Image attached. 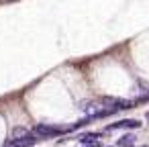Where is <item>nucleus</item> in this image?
I'll use <instances>...</instances> for the list:
<instances>
[{
    "label": "nucleus",
    "mask_w": 149,
    "mask_h": 147,
    "mask_svg": "<svg viewBox=\"0 0 149 147\" xmlns=\"http://www.w3.org/2000/svg\"><path fill=\"white\" fill-rule=\"evenodd\" d=\"M84 147H102L100 143H92V145H84Z\"/></svg>",
    "instance_id": "nucleus-6"
},
{
    "label": "nucleus",
    "mask_w": 149,
    "mask_h": 147,
    "mask_svg": "<svg viewBox=\"0 0 149 147\" xmlns=\"http://www.w3.org/2000/svg\"><path fill=\"white\" fill-rule=\"evenodd\" d=\"M4 147H19V145H15V143H10V141H6V145Z\"/></svg>",
    "instance_id": "nucleus-7"
},
{
    "label": "nucleus",
    "mask_w": 149,
    "mask_h": 147,
    "mask_svg": "<svg viewBox=\"0 0 149 147\" xmlns=\"http://www.w3.org/2000/svg\"><path fill=\"white\" fill-rule=\"evenodd\" d=\"M135 139H137L135 135H123L116 145H118V147H133V145H135Z\"/></svg>",
    "instance_id": "nucleus-5"
},
{
    "label": "nucleus",
    "mask_w": 149,
    "mask_h": 147,
    "mask_svg": "<svg viewBox=\"0 0 149 147\" xmlns=\"http://www.w3.org/2000/svg\"><path fill=\"white\" fill-rule=\"evenodd\" d=\"M72 131V127H59V125H43V123H39V125H35L33 127V133L37 135V137H57V135H63V133H70Z\"/></svg>",
    "instance_id": "nucleus-1"
},
{
    "label": "nucleus",
    "mask_w": 149,
    "mask_h": 147,
    "mask_svg": "<svg viewBox=\"0 0 149 147\" xmlns=\"http://www.w3.org/2000/svg\"><path fill=\"white\" fill-rule=\"evenodd\" d=\"M100 135H102V133H84V135H80V137H78V143H82V145L98 143L96 139H100Z\"/></svg>",
    "instance_id": "nucleus-3"
},
{
    "label": "nucleus",
    "mask_w": 149,
    "mask_h": 147,
    "mask_svg": "<svg viewBox=\"0 0 149 147\" xmlns=\"http://www.w3.org/2000/svg\"><path fill=\"white\" fill-rule=\"evenodd\" d=\"M29 135H31L29 129H25V127H15L13 133H10V141H21V139H25V137H29Z\"/></svg>",
    "instance_id": "nucleus-4"
},
{
    "label": "nucleus",
    "mask_w": 149,
    "mask_h": 147,
    "mask_svg": "<svg viewBox=\"0 0 149 147\" xmlns=\"http://www.w3.org/2000/svg\"><path fill=\"white\" fill-rule=\"evenodd\" d=\"M141 127V121L137 118H125V121H118V123H112V125H106V133L110 131H116V129H139Z\"/></svg>",
    "instance_id": "nucleus-2"
},
{
    "label": "nucleus",
    "mask_w": 149,
    "mask_h": 147,
    "mask_svg": "<svg viewBox=\"0 0 149 147\" xmlns=\"http://www.w3.org/2000/svg\"><path fill=\"white\" fill-rule=\"evenodd\" d=\"M143 147H145V145H143Z\"/></svg>",
    "instance_id": "nucleus-9"
},
{
    "label": "nucleus",
    "mask_w": 149,
    "mask_h": 147,
    "mask_svg": "<svg viewBox=\"0 0 149 147\" xmlns=\"http://www.w3.org/2000/svg\"><path fill=\"white\" fill-rule=\"evenodd\" d=\"M147 121H149V112H147Z\"/></svg>",
    "instance_id": "nucleus-8"
}]
</instances>
